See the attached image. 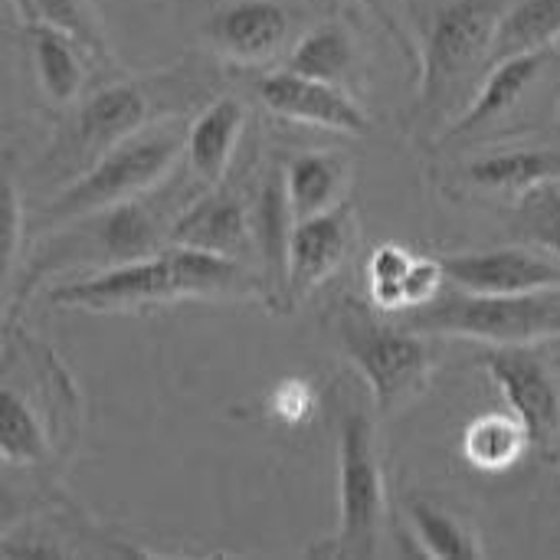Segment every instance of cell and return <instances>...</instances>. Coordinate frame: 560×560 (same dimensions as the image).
<instances>
[{"instance_id":"obj_14","label":"cell","mask_w":560,"mask_h":560,"mask_svg":"<svg viewBox=\"0 0 560 560\" xmlns=\"http://www.w3.org/2000/svg\"><path fill=\"white\" fill-rule=\"evenodd\" d=\"M3 555L7 558H131L144 555L135 541L115 535L102 522H95L82 505L72 499H62L52 492L49 499L36 502L23 522H7L3 535Z\"/></svg>"},{"instance_id":"obj_29","label":"cell","mask_w":560,"mask_h":560,"mask_svg":"<svg viewBox=\"0 0 560 560\" xmlns=\"http://www.w3.org/2000/svg\"><path fill=\"white\" fill-rule=\"evenodd\" d=\"M417 253H410L407 246L397 243H381L371 259H368V295L371 305L381 312H404L407 308V272L413 266Z\"/></svg>"},{"instance_id":"obj_7","label":"cell","mask_w":560,"mask_h":560,"mask_svg":"<svg viewBox=\"0 0 560 560\" xmlns=\"http://www.w3.org/2000/svg\"><path fill=\"white\" fill-rule=\"evenodd\" d=\"M187 125V118H167L112 148L82 177H75L56 197L43 200L33 213H26V243H36L39 236L72 220L112 210L158 190L184 161Z\"/></svg>"},{"instance_id":"obj_18","label":"cell","mask_w":560,"mask_h":560,"mask_svg":"<svg viewBox=\"0 0 560 560\" xmlns=\"http://www.w3.org/2000/svg\"><path fill=\"white\" fill-rule=\"evenodd\" d=\"M295 217L285 190V158H262L253 184V240L256 262L266 279V305L276 312L285 289V262H289V236Z\"/></svg>"},{"instance_id":"obj_30","label":"cell","mask_w":560,"mask_h":560,"mask_svg":"<svg viewBox=\"0 0 560 560\" xmlns=\"http://www.w3.org/2000/svg\"><path fill=\"white\" fill-rule=\"evenodd\" d=\"M354 3H361L368 13H374V20H377V23L384 26V33L397 43V49L404 52V59H407V62L420 66V52H417V46H413L410 33L404 30V23H400V16H397V7H394L390 0H354Z\"/></svg>"},{"instance_id":"obj_22","label":"cell","mask_w":560,"mask_h":560,"mask_svg":"<svg viewBox=\"0 0 560 560\" xmlns=\"http://www.w3.org/2000/svg\"><path fill=\"white\" fill-rule=\"evenodd\" d=\"M354 161L341 151H302L285 158V190L295 220L328 213L348 200Z\"/></svg>"},{"instance_id":"obj_2","label":"cell","mask_w":560,"mask_h":560,"mask_svg":"<svg viewBox=\"0 0 560 560\" xmlns=\"http://www.w3.org/2000/svg\"><path fill=\"white\" fill-rule=\"evenodd\" d=\"M203 190L207 187L180 161L158 190L39 236L33 256H26V262L10 276L7 318H16V312L59 276L82 279L164 249L174 223Z\"/></svg>"},{"instance_id":"obj_21","label":"cell","mask_w":560,"mask_h":560,"mask_svg":"<svg viewBox=\"0 0 560 560\" xmlns=\"http://www.w3.org/2000/svg\"><path fill=\"white\" fill-rule=\"evenodd\" d=\"M23 43L30 49L36 85L46 95V102L56 108H72L89 92L85 82H89V66H95V59L72 36L43 23L23 20Z\"/></svg>"},{"instance_id":"obj_27","label":"cell","mask_w":560,"mask_h":560,"mask_svg":"<svg viewBox=\"0 0 560 560\" xmlns=\"http://www.w3.org/2000/svg\"><path fill=\"white\" fill-rule=\"evenodd\" d=\"M532 450L528 430L515 413H486L476 417L463 436L466 459L482 472H505Z\"/></svg>"},{"instance_id":"obj_5","label":"cell","mask_w":560,"mask_h":560,"mask_svg":"<svg viewBox=\"0 0 560 560\" xmlns=\"http://www.w3.org/2000/svg\"><path fill=\"white\" fill-rule=\"evenodd\" d=\"M502 13V0H450L430 16L417 66L420 92L404 118V128L417 144L433 148L476 102L492 69Z\"/></svg>"},{"instance_id":"obj_4","label":"cell","mask_w":560,"mask_h":560,"mask_svg":"<svg viewBox=\"0 0 560 560\" xmlns=\"http://www.w3.org/2000/svg\"><path fill=\"white\" fill-rule=\"evenodd\" d=\"M82 433V397L59 354L7 318L3 331V463L59 472Z\"/></svg>"},{"instance_id":"obj_11","label":"cell","mask_w":560,"mask_h":560,"mask_svg":"<svg viewBox=\"0 0 560 560\" xmlns=\"http://www.w3.org/2000/svg\"><path fill=\"white\" fill-rule=\"evenodd\" d=\"M308 30V13L289 0H233L200 26L210 56L233 69H266L285 62L299 36Z\"/></svg>"},{"instance_id":"obj_16","label":"cell","mask_w":560,"mask_h":560,"mask_svg":"<svg viewBox=\"0 0 560 560\" xmlns=\"http://www.w3.org/2000/svg\"><path fill=\"white\" fill-rule=\"evenodd\" d=\"M361 236V220L351 200L341 207L295 220L289 236V262H285V289L276 315L295 312L315 289H322L354 253Z\"/></svg>"},{"instance_id":"obj_25","label":"cell","mask_w":560,"mask_h":560,"mask_svg":"<svg viewBox=\"0 0 560 560\" xmlns=\"http://www.w3.org/2000/svg\"><path fill=\"white\" fill-rule=\"evenodd\" d=\"M404 518L417 538V548L430 558H486L472 525L430 495H407Z\"/></svg>"},{"instance_id":"obj_12","label":"cell","mask_w":560,"mask_h":560,"mask_svg":"<svg viewBox=\"0 0 560 560\" xmlns=\"http://www.w3.org/2000/svg\"><path fill=\"white\" fill-rule=\"evenodd\" d=\"M230 82H240L246 98H253L276 118L348 138H364L371 131V115L348 89L302 75L289 66L233 69Z\"/></svg>"},{"instance_id":"obj_6","label":"cell","mask_w":560,"mask_h":560,"mask_svg":"<svg viewBox=\"0 0 560 560\" xmlns=\"http://www.w3.org/2000/svg\"><path fill=\"white\" fill-rule=\"evenodd\" d=\"M371 390L335 381L328 410L338 436V528L315 545V558H381L387 535V489L377 453V413L364 404Z\"/></svg>"},{"instance_id":"obj_26","label":"cell","mask_w":560,"mask_h":560,"mask_svg":"<svg viewBox=\"0 0 560 560\" xmlns=\"http://www.w3.org/2000/svg\"><path fill=\"white\" fill-rule=\"evenodd\" d=\"M560 46V0H512L499 20L492 66L525 52H555Z\"/></svg>"},{"instance_id":"obj_24","label":"cell","mask_w":560,"mask_h":560,"mask_svg":"<svg viewBox=\"0 0 560 560\" xmlns=\"http://www.w3.org/2000/svg\"><path fill=\"white\" fill-rule=\"evenodd\" d=\"M13 7L26 23H43V26H52V30L72 36L95 59L98 72H108V75L125 72V66L115 59L108 33L89 0H13Z\"/></svg>"},{"instance_id":"obj_8","label":"cell","mask_w":560,"mask_h":560,"mask_svg":"<svg viewBox=\"0 0 560 560\" xmlns=\"http://www.w3.org/2000/svg\"><path fill=\"white\" fill-rule=\"evenodd\" d=\"M433 187L463 203L476 200H522L525 194L560 184V121L505 131L482 141H459L433 151Z\"/></svg>"},{"instance_id":"obj_3","label":"cell","mask_w":560,"mask_h":560,"mask_svg":"<svg viewBox=\"0 0 560 560\" xmlns=\"http://www.w3.org/2000/svg\"><path fill=\"white\" fill-rule=\"evenodd\" d=\"M266 295L269 289L256 266L207 249L167 243L164 249L144 259L52 285L49 305L121 315V312H144L151 305L184 302V299L187 302H243V299L266 302Z\"/></svg>"},{"instance_id":"obj_31","label":"cell","mask_w":560,"mask_h":560,"mask_svg":"<svg viewBox=\"0 0 560 560\" xmlns=\"http://www.w3.org/2000/svg\"><path fill=\"white\" fill-rule=\"evenodd\" d=\"M555 56H558V62H560V46H558V49H555Z\"/></svg>"},{"instance_id":"obj_17","label":"cell","mask_w":560,"mask_h":560,"mask_svg":"<svg viewBox=\"0 0 560 560\" xmlns=\"http://www.w3.org/2000/svg\"><path fill=\"white\" fill-rule=\"evenodd\" d=\"M450 285L479 295H522L560 289V262L535 246H492L440 253Z\"/></svg>"},{"instance_id":"obj_1","label":"cell","mask_w":560,"mask_h":560,"mask_svg":"<svg viewBox=\"0 0 560 560\" xmlns=\"http://www.w3.org/2000/svg\"><path fill=\"white\" fill-rule=\"evenodd\" d=\"M230 72L210 52H190L164 69L141 75H108V82L89 89L62 118L46 151L26 171L30 197H56L112 148L138 131L167 121L194 118L230 85Z\"/></svg>"},{"instance_id":"obj_28","label":"cell","mask_w":560,"mask_h":560,"mask_svg":"<svg viewBox=\"0 0 560 560\" xmlns=\"http://www.w3.org/2000/svg\"><path fill=\"white\" fill-rule=\"evenodd\" d=\"M509 223L512 233L525 243H535L538 249H545L548 256H555L560 262V187L548 184L538 187L532 194H525L522 200L512 203L509 210Z\"/></svg>"},{"instance_id":"obj_23","label":"cell","mask_w":560,"mask_h":560,"mask_svg":"<svg viewBox=\"0 0 560 560\" xmlns=\"http://www.w3.org/2000/svg\"><path fill=\"white\" fill-rule=\"evenodd\" d=\"M282 66L295 69L302 75L341 85L348 92H351V85H358L364 79L361 43L351 33V26L341 23V20H325V23L308 26L299 36V43L292 46V52L285 56Z\"/></svg>"},{"instance_id":"obj_10","label":"cell","mask_w":560,"mask_h":560,"mask_svg":"<svg viewBox=\"0 0 560 560\" xmlns=\"http://www.w3.org/2000/svg\"><path fill=\"white\" fill-rule=\"evenodd\" d=\"M407 325L427 338H463L486 348H538L560 341V289L522 295H479L459 285L407 312Z\"/></svg>"},{"instance_id":"obj_15","label":"cell","mask_w":560,"mask_h":560,"mask_svg":"<svg viewBox=\"0 0 560 560\" xmlns=\"http://www.w3.org/2000/svg\"><path fill=\"white\" fill-rule=\"evenodd\" d=\"M479 364L525 423L532 450L545 463H555L560 456V390L548 361L532 348H489L479 354Z\"/></svg>"},{"instance_id":"obj_20","label":"cell","mask_w":560,"mask_h":560,"mask_svg":"<svg viewBox=\"0 0 560 560\" xmlns=\"http://www.w3.org/2000/svg\"><path fill=\"white\" fill-rule=\"evenodd\" d=\"M249 105L236 92H220L210 105H203L190 125H187V144H184V167L203 184H220L240 151H243V131H246Z\"/></svg>"},{"instance_id":"obj_13","label":"cell","mask_w":560,"mask_h":560,"mask_svg":"<svg viewBox=\"0 0 560 560\" xmlns=\"http://www.w3.org/2000/svg\"><path fill=\"white\" fill-rule=\"evenodd\" d=\"M259 161H262L259 148L240 151L233 171L220 184L207 187L180 213L171 243L243 259L259 269L256 240H253V184H256Z\"/></svg>"},{"instance_id":"obj_19","label":"cell","mask_w":560,"mask_h":560,"mask_svg":"<svg viewBox=\"0 0 560 560\" xmlns=\"http://www.w3.org/2000/svg\"><path fill=\"white\" fill-rule=\"evenodd\" d=\"M555 62H558L555 52H525V56H512V59L495 62L489 69L476 102L466 108V115L459 121H453L443 131V138L430 151H440V148H450V144H459V141H472L482 131L495 128L505 115H512L518 108V102L541 79V72L551 69Z\"/></svg>"},{"instance_id":"obj_32","label":"cell","mask_w":560,"mask_h":560,"mask_svg":"<svg viewBox=\"0 0 560 560\" xmlns=\"http://www.w3.org/2000/svg\"><path fill=\"white\" fill-rule=\"evenodd\" d=\"M558 368H560V358H558Z\"/></svg>"},{"instance_id":"obj_9","label":"cell","mask_w":560,"mask_h":560,"mask_svg":"<svg viewBox=\"0 0 560 560\" xmlns=\"http://www.w3.org/2000/svg\"><path fill=\"white\" fill-rule=\"evenodd\" d=\"M384 315L387 312L358 299H345L338 302L331 325L345 358L371 390L374 413L394 420L427 394L436 371V348L407 322L397 325Z\"/></svg>"}]
</instances>
